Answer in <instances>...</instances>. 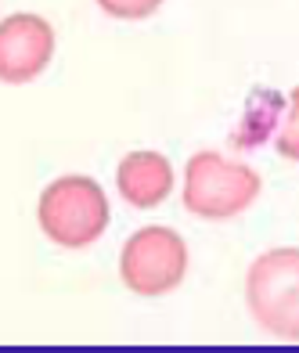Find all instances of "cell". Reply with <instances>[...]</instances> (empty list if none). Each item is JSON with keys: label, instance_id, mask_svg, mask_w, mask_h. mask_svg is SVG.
Instances as JSON below:
<instances>
[{"label": "cell", "instance_id": "5b68a950", "mask_svg": "<svg viewBox=\"0 0 299 353\" xmlns=\"http://www.w3.org/2000/svg\"><path fill=\"white\" fill-rule=\"evenodd\" d=\"M54 58V29L40 14H11L0 22V83H33Z\"/></svg>", "mask_w": 299, "mask_h": 353}, {"label": "cell", "instance_id": "6da1fadb", "mask_svg": "<svg viewBox=\"0 0 299 353\" xmlns=\"http://www.w3.org/2000/svg\"><path fill=\"white\" fill-rule=\"evenodd\" d=\"M245 303L256 325L281 343H299V249H267L245 274Z\"/></svg>", "mask_w": 299, "mask_h": 353}, {"label": "cell", "instance_id": "3957f363", "mask_svg": "<svg viewBox=\"0 0 299 353\" xmlns=\"http://www.w3.org/2000/svg\"><path fill=\"white\" fill-rule=\"evenodd\" d=\"M263 181L253 166L216 152H198L184 170V205L202 220H234L260 199Z\"/></svg>", "mask_w": 299, "mask_h": 353}, {"label": "cell", "instance_id": "ba28073f", "mask_svg": "<svg viewBox=\"0 0 299 353\" xmlns=\"http://www.w3.org/2000/svg\"><path fill=\"white\" fill-rule=\"evenodd\" d=\"M98 8L108 14V19H119V22H141L155 14L163 8V0H98Z\"/></svg>", "mask_w": 299, "mask_h": 353}, {"label": "cell", "instance_id": "7a4b0ae2", "mask_svg": "<svg viewBox=\"0 0 299 353\" xmlns=\"http://www.w3.org/2000/svg\"><path fill=\"white\" fill-rule=\"evenodd\" d=\"M40 231L61 249H87L108 228V199L98 181L90 176H58L43 188Z\"/></svg>", "mask_w": 299, "mask_h": 353}, {"label": "cell", "instance_id": "277c9868", "mask_svg": "<svg viewBox=\"0 0 299 353\" xmlns=\"http://www.w3.org/2000/svg\"><path fill=\"white\" fill-rule=\"evenodd\" d=\"M187 274L184 238L169 228H141L119 256V278L137 296H166Z\"/></svg>", "mask_w": 299, "mask_h": 353}, {"label": "cell", "instance_id": "52a82bcc", "mask_svg": "<svg viewBox=\"0 0 299 353\" xmlns=\"http://www.w3.org/2000/svg\"><path fill=\"white\" fill-rule=\"evenodd\" d=\"M278 155L289 159V163H299V87L292 90L289 108H285V119L278 126Z\"/></svg>", "mask_w": 299, "mask_h": 353}, {"label": "cell", "instance_id": "8992f818", "mask_svg": "<svg viewBox=\"0 0 299 353\" xmlns=\"http://www.w3.org/2000/svg\"><path fill=\"white\" fill-rule=\"evenodd\" d=\"M116 188L134 210H155L173 191V166L159 152H130L116 170Z\"/></svg>", "mask_w": 299, "mask_h": 353}]
</instances>
